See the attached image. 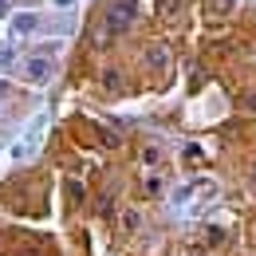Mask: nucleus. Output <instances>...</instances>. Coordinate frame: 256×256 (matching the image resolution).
<instances>
[{
	"label": "nucleus",
	"instance_id": "obj_1",
	"mask_svg": "<svg viewBox=\"0 0 256 256\" xmlns=\"http://www.w3.org/2000/svg\"><path fill=\"white\" fill-rule=\"evenodd\" d=\"M130 20H134V4H118V8H110V16H106V32H122Z\"/></svg>",
	"mask_w": 256,
	"mask_h": 256
},
{
	"label": "nucleus",
	"instance_id": "obj_2",
	"mask_svg": "<svg viewBox=\"0 0 256 256\" xmlns=\"http://www.w3.org/2000/svg\"><path fill=\"white\" fill-rule=\"evenodd\" d=\"M24 75H28L32 83H44V79L52 75V64H48V60H28V64H24Z\"/></svg>",
	"mask_w": 256,
	"mask_h": 256
},
{
	"label": "nucleus",
	"instance_id": "obj_3",
	"mask_svg": "<svg viewBox=\"0 0 256 256\" xmlns=\"http://www.w3.org/2000/svg\"><path fill=\"white\" fill-rule=\"evenodd\" d=\"M146 64H150V67H158V71H162V67L170 64V56H166V48H150V52H146Z\"/></svg>",
	"mask_w": 256,
	"mask_h": 256
},
{
	"label": "nucleus",
	"instance_id": "obj_4",
	"mask_svg": "<svg viewBox=\"0 0 256 256\" xmlns=\"http://www.w3.org/2000/svg\"><path fill=\"white\" fill-rule=\"evenodd\" d=\"M16 28H20V32H28V28H36V16H20V20H16Z\"/></svg>",
	"mask_w": 256,
	"mask_h": 256
},
{
	"label": "nucleus",
	"instance_id": "obj_5",
	"mask_svg": "<svg viewBox=\"0 0 256 256\" xmlns=\"http://www.w3.org/2000/svg\"><path fill=\"white\" fill-rule=\"evenodd\" d=\"M244 106H248V110H256V95H244Z\"/></svg>",
	"mask_w": 256,
	"mask_h": 256
},
{
	"label": "nucleus",
	"instance_id": "obj_6",
	"mask_svg": "<svg viewBox=\"0 0 256 256\" xmlns=\"http://www.w3.org/2000/svg\"><path fill=\"white\" fill-rule=\"evenodd\" d=\"M0 12H4V0H0Z\"/></svg>",
	"mask_w": 256,
	"mask_h": 256
},
{
	"label": "nucleus",
	"instance_id": "obj_7",
	"mask_svg": "<svg viewBox=\"0 0 256 256\" xmlns=\"http://www.w3.org/2000/svg\"><path fill=\"white\" fill-rule=\"evenodd\" d=\"M252 178H256V174H252Z\"/></svg>",
	"mask_w": 256,
	"mask_h": 256
}]
</instances>
